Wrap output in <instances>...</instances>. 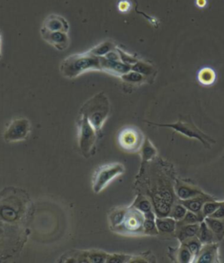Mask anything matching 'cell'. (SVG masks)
<instances>
[{"instance_id": "6da1fadb", "label": "cell", "mask_w": 224, "mask_h": 263, "mask_svg": "<svg viewBox=\"0 0 224 263\" xmlns=\"http://www.w3.org/2000/svg\"><path fill=\"white\" fill-rule=\"evenodd\" d=\"M109 111L110 104L109 98L104 93L100 92L83 105L80 114L82 117L87 118L94 129L98 132L109 117Z\"/></svg>"}, {"instance_id": "7a4b0ae2", "label": "cell", "mask_w": 224, "mask_h": 263, "mask_svg": "<svg viewBox=\"0 0 224 263\" xmlns=\"http://www.w3.org/2000/svg\"><path fill=\"white\" fill-rule=\"evenodd\" d=\"M90 70H102L100 57L91 54H73L61 62L60 71L67 78H74Z\"/></svg>"}, {"instance_id": "3957f363", "label": "cell", "mask_w": 224, "mask_h": 263, "mask_svg": "<svg viewBox=\"0 0 224 263\" xmlns=\"http://www.w3.org/2000/svg\"><path fill=\"white\" fill-rule=\"evenodd\" d=\"M159 127L170 128L173 129L179 133L182 134L184 136L190 137V138H196L199 140L201 143L205 146L207 149L211 148V143H216L215 139L203 133L202 130H199L195 124L193 123L190 118H179L177 123L173 124H152Z\"/></svg>"}, {"instance_id": "277c9868", "label": "cell", "mask_w": 224, "mask_h": 263, "mask_svg": "<svg viewBox=\"0 0 224 263\" xmlns=\"http://www.w3.org/2000/svg\"><path fill=\"white\" fill-rule=\"evenodd\" d=\"M125 171L124 165L119 163L109 164V165L101 166L96 173L94 174L93 191L96 194H98L107 186L110 181L113 180L116 177L122 174Z\"/></svg>"}, {"instance_id": "5b68a950", "label": "cell", "mask_w": 224, "mask_h": 263, "mask_svg": "<svg viewBox=\"0 0 224 263\" xmlns=\"http://www.w3.org/2000/svg\"><path fill=\"white\" fill-rule=\"evenodd\" d=\"M79 146L83 155L89 158L93 153L96 144V131L87 118L81 116L78 123Z\"/></svg>"}, {"instance_id": "8992f818", "label": "cell", "mask_w": 224, "mask_h": 263, "mask_svg": "<svg viewBox=\"0 0 224 263\" xmlns=\"http://www.w3.org/2000/svg\"><path fill=\"white\" fill-rule=\"evenodd\" d=\"M144 214L138 209L131 206L127 208L125 219L119 226L115 232L127 235H141L144 234L143 225H144Z\"/></svg>"}, {"instance_id": "52a82bcc", "label": "cell", "mask_w": 224, "mask_h": 263, "mask_svg": "<svg viewBox=\"0 0 224 263\" xmlns=\"http://www.w3.org/2000/svg\"><path fill=\"white\" fill-rule=\"evenodd\" d=\"M119 143L126 152H137L143 144V136L134 128H125L119 133Z\"/></svg>"}, {"instance_id": "ba28073f", "label": "cell", "mask_w": 224, "mask_h": 263, "mask_svg": "<svg viewBox=\"0 0 224 263\" xmlns=\"http://www.w3.org/2000/svg\"><path fill=\"white\" fill-rule=\"evenodd\" d=\"M30 131V124L25 118L13 120L4 134V139L7 142H17L26 139Z\"/></svg>"}, {"instance_id": "9c48e42d", "label": "cell", "mask_w": 224, "mask_h": 263, "mask_svg": "<svg viewBox=\"0 0 224 263\" xmlns=\"http://www.w3.org/2000/svg\"><path fill=\"white\" fill-rule=\"evenodd\" d=\"M41 34L46 42L52 45L60 51H64L69 45V38L67 32H53L42 27L41 29Z\"/></svg>"}, {"instance_id": "30bf717a", "label": "cell", "mask_w": 224, "mask_h": 263, "mask_svg": "<svg viewBox=\"0 0 224 263\" xmlns=\"http://www.w3.org/2000/svg\"><path fill=\"white\" fill-rule=\"evenodd\" d=\"M13 200H6L3 203H0V220L5 222L16 221L19 217L20 205L13 203Z\"/></svg>"}, {"instance_id": "8fae6325", "label": "cell", "mask_w": 224, "mask_h": 263, "mask_svg": "<svg viewBox=\"0 0 224 263\" xmlns=\"http://www.w3.org/2000/svg\"><path fill=\"white\" fill-rule=\"evenodd\" d=\"M218 250H219V247L217 242L202 245V249L194 261L197 263L219 262Z\"/></svg>"}, {"instance_id": "7c38bea8", "label": "cell", "mask_w": 224, "mask_h": 263, "mask_svg": "<svg viewBox=\"0 0 224 263\" xmlns=\"http://www.w3.org/2000/svg\"><path fill=\"white\" fill-rule=\"evenodd\" d=\"M215 198L209 196L208 194H203L199 196L194 197L189 200H179V202L182 204L183 206L186 207V209L191 212H195L199 216H201L202 218H204L202 215V207L203 205L209 200H214ZM205 219V218H204Z\"/></svg>"}, {"instance_id": "4fadbf2b", "label": "cell", "mask_w": 224, "mask_h": 263, "mask_svg": "<svg viewBox=\"0 0 224 263\" xmlns=\"http://www.w3.org/2000/svg\"><path fill=\"white\" fill-rule=\"evenodd\" d=\"M101 68L103 71L123 76L131 70V65L124 63L121 60H109L105 57H100Z\"/></svg>"}, {"instance_id": "5bb4252c", "label": "cell", "mask_w": 224, "mask_h": 263, "mask_svg": "<svg viewBox=\"0 0 224 263\" xmlns=\"http://www.w3.org/2000/svg\"><path fill=\"white\" fill-rule=\"evenodd\" d=\"M174 192L176 196L179 200H185L194 198V197L199 196L204 194L202 190H200L197 187L194 186L192 184H188L183 181H177L175 183V188Z\"/></svg>"}, {"instance_id": "9a60e30c", "label": "cell", "mask_w": 224, "mask_h": 263, "mask_svg": "<svg viewBox=\"0 0 224 263\" xmlns=\"http://www.w3.org/2000/svg\"><path fill=\"white\" fill-rule=\"evenodd\" d=\"M44 28L48 29L49 31L53 32H68L69 26L67 20L61 16H58L55 14H51L46 18L43 26Z\"/></svg>"}, {"instance_id": "2e32d148", "label": "cell", "mask_w": 224, "mask_h": 263, "mask_svg": "<svg viewBox=\"0 0 224 263\" xmlns=\"http://www.w3.org/2000/svg\"><path fill=\"white\" fill-rule=\"evenodd\" d=\"M200 228V223L196 224H180L176 221V229L174 236L181 243L189 238L195 237L197 235Z\"/></svg>"}, {"instance_id": "e0dca14e", "label": "cell", "mask_w": 224, "mask_h": 263, "mask_svg": "<svg viewBox=\"0 0 224 263\" xmlns=\"http://www.w3.org/2000/svg\"><path fill=\"white\" fill-rule=\"evenodd\" d=\"M151 202L153 204V208L156 214V217H168L171 212L172 205L159 196L158 194H150Z\"/></svg>"}, {"instance_id": "ac0fdd59", "label": "cell", "mask_w": 224, "mask_h": 263, "mask_svg": "<svg viewBox=\"0 0 224 263\" xmlns=\"http://www.w3.org/2000/svg\"><path fill=\"white\" fill-rule=\"evenodd\" d=\"M159 234L162 235H174L176 229V220L171 217H156L155 219Z\"/></svg>"}, {"instance_id": "d6986e66", "label": "cell", "mask_w": 224, "mask_h": 263, "mask_svg": "<svg viewBox=\"0 0 224 263\" xmlns=\"http://www.w3.org/2000/svg\"><path fill=\"white\" fill-rule=\"evenodd\" d=\"M16 230L13 229L12 227L7 225V223H1L0 222V249L2 248L4 250L7 249V246L12 244L14 241H9L8 240H13L18 238V234H16Z\"/></svg>"}, {"instance_id": "ffe728a7", "label": "cell", "mask_w": 224, "mask_h": 263, "mask_svg": "<svg viewBox=\"0 0 224 263\" xmlns=\"http://www.w3.org/2000/svg\"><path fill=\"white\" fill-rule=\"evenodd\" d=\"M204 221L207 223L208 228L211 229L215 235L216 241H221L224 238V219H215L211 217H206Z\"/></svg>"}, {"instance_id": "44dd1931", "label": "cell", "mask_w": 224, "mask_h": 263, "mask_svg": "<svg viewBox=\"0 0 224 263\" xmlns=\"http://www.w3.org/2000/svg\"><path fill=\"white\" fill-rule=\"evenodd\" d=\"M196 236L202 242V245L217 242L215 235L213 234L211 229L208 228V226L207 225V223L204 220L200 223V228H199V231Z\"/></svg>"}, {"instance_id": "7402d4cb", "label": "cell", "mask_w": 224, "mask_h": 263, "mask_svg": "<svg viewBox=\"0 0 224 263\" xmlns=\"http://www.w3.org/2000/svg\"><path fill=\"white\" fill-rule=\"evenodd\" d=\"M155 219H156V214L154 213V211L147 212V213H144V225H143L144 235H159V231H158Z\"/></svg>"}, {"instance_id": "603a6c76", "label": "cell", "mask_w": 224, "mask_h": 263, "mask_svg": "<svg viewBox=\"0 0 224 263\" xmlns=\"http://www.w3.org/2000/svg\"><path fill=\"white\" fill-rule=\"evenodd\" d=\"M157 153V151L154 148V145L151 143L149 139H145L144 143L141 146V157H142V166L144 163L154 159Z\"/></svg>"}, {"instance_id": "cb8c5ba5", "label": "cell", "mask_w": 224, "mask_h": 263, "mask_svg": "<svg viewBox=\"0 0 224 263\" xmlns=\"http://www.w3.org/2000/svg\"><path fill=\"white\" fill-rule=\"evenodd\" d=\"M115 49L116 45L114 44V42L107 41V42H103L101 44L97 45L96 47L92 48L90 52L91 54H95L97 57H103L108 53L112 51V50H115Z\"/></svg>"}, {"instance_id": "d4e9b609", "label": "cell", "mask_w": 224, "mask_h": 263, "mask_svg": "<svg viewBox=\"0 0 224 263\" xmlns=\"http://www.w3.org/2000/svg\"><path fill=\"white\" fill-rule=\"evenodd\" d=\"M132 207H134L138 211H140L143 213H147L153 211V204L151 202V200H148L146 197L142 196V195H138L136 200H135L134 203L132 205Z\"/></svg>"}, {"instance_id": "484cf974", "label": "cell", "mask_w": 224, "mask_h": 263, "mask_svg": "<svg viewBox=\"0 0 224 263\" xmlns=\"http://www.w3.org/2000/svg\"><path fill=\"white\" fill-rule=\"evenodd\" d=\"M181 245L185 246L190 251V253L193 254V256H194L195 259L198 255L202 247V243L200 241L197 236L189 238L186 241L181 242Z\"/></svg>"}, {"instance_id": "4316f807", "label": "cell", "mask_w": 224, "mask_h": 263, "mask_svg": "<svg viewBox=\"0 0 224 263\" xmlns=\"http://www.w3.org/2000/svg\"><path fill=\"white\" fill-rule=\"evenodd\" d=\"M126 211H127V208H119V209L114 210L110 213L109 221H110L112 229H114V230L116 229H118L119 226L121 225L123 221H124L125 214H126Z\"/></svg>"}, {"instance_id": "83f0119b", "label": "cell", "mask_w": 224, "mask_h": 263, "mask_svg": "<svg viewBox=\"0 0 224 263\" xmlns=\"http://www.w3.org/2000/svg\"><path fill=\"white\" fill-rule=\"evenodd\" d=\"M88 262L102 263L106 262L109 254L103 251L90 250L86 251Z\"/></svg>"}, {"instance_id": "f1b7e54d", "label": "cell", "mask_w": 224, "mask_h": 263, "mask_svg": "<svg viewBox=\"0 0 224 263\" xmlns=\"http://www.w3.org/2000/svg\"><path fill=\"white\" fill-rule=\"evenodd\" d=\"M200 83L203 85H211L215 80V73L211 68H203L198 74Z\"/></svg>"}, {"instance_id": "f546056e", "label": "cell", "mask_w": 224, "mask_h": 263, "mask_svg": "<svg viewBox=\"0 0 224 263\" xmlns=\"http://www.w3.org/2000/svg\"><path fill=\"white\" fill-rule=\"evenodd\" d=\"M131 70L143 74L144 77H149V76L154 73V67L150 64L138 60L136 63L131 66Z\"/></svg>"}, {"instance_id": "4dcf8cb0", "label": "cell", "mask_w": 224, "mask_h": 263, "mask_svg": "<svg viewBox=\"0 0 224 263\" xmlns=\"http://www.w3.org/2000/svg\"><path fill=\"white\" fill-rule=\"evenodd\" d=\"M186 212H188V209L186 207L178 201L177 203L173 204L169 217L175 219L176 221H179L184 218V216L186 215Z\"/></svg>"}, {"instance_id": "1f68e13d", "label": "cell", "mask_w": 224, "mask_h": 263, "mask_svg": "<svg viewBox=\"0 0 224 263\" xmlns=\"http://www.w3.org/2000/svg\"><path fill=\"white\" fill-rule=\"evenodd\" d=\"M176 258L177 260L181 263L192 262L194 261L193 259H195L193 254L190 253V251L183 245H181L179 249L177 250Z\"/></svg>"}, {"instance_id": "d6a6232c", "label": "cell", "mask_w": 224, "mask_h": 263, "mask_svg": "<svg viewBox=\"0 0 224 263\" xmlns=\"http://www.w3.org/2000/svg\"><path fill=\"white\" fill-rule=\"evenodd\" d=\"M121 79L125 82V83H143L144 81V77L143 74L138 73V72H135V71H129L128 73H125L121 76Z\"/></svg>"}, {"instance_id": "836d02e7", "label": "cell", "mask_w": 224, "mask_h": 263, "mask_svg": "<svg viewBox=\"0 0 224 263\" xmlns=\"http://www.w3.org/2000/svg\"><path fill=\"white\" fill-rule=\"evenodd\" d=\"M222 203H223V201L219 202L215 200L207 201L202 207V215L204 218L211 215L212 213H214L217 210L218 207L221 206Z\"/></svg>"}, {"instance_id": "e575fe53", "label": "cell", "mask_w": 224, "mask_h": 263, "mask_svg": "<svg viewBox=\"0 0 224 263\" xmlns=\"http://www.w3.org/2000/svg\"><path fill=\"white\" fill-rule=\"evenodd\" d=\"M203 220H204V218H202L195 212L188 210L186 215L184 216V218L181 220L177 222L180 223V224H196V223H201Z\"/></svg>"}, {"instance_id": "d590c367", "label": "cell", "mask_w": 224, "mask_h": 263, "mask_svg": "<svg viewBox=\"0 0 224 263\" xmlns=\"http://www.w3.org/2000/svg\"><path fill=\"white\" fill-rule=\"evenodd\" d=\"M131 256L126 255V254H109V256L107 258L106 262L109 263H125L130 262Z\"/></svg>"}, {"instance_id": "8d00e7d4", "label": "cell", "mask_w": 224, "mask_h": 263, "mask_svg": "<svg viewBox=\"0 0 224 263\" xmlns=\"http://www.w3.org/2000/svg\"><path fill=\"white\" fill-rule=\"evenodd\" d=\"M116 50L119 53V57H120V60H121L122 62L132 66L133 64L136 63V62L138 61L137 58L133 57V56H131L130 54H126L125 52L121 50L120 48H116Z\"/></svg>"}, {"instance_id": "74e56055", "label": "cell", "mask_w": 224, "mask_h": 263, "mask_svg": "<svg viewBox=\"0 0 224 263\" xmlns=\"http://www.w3.org/2000/svg\"><path fill=\"white\" fill-rule=\"evenodd\" d=\"M211 218L215 219H224V201L221 206L218 207L217 210L214 213H212L211 215L208 216Z\"/></svg>"}, {"instance_id": "f35d334b", "label": "cell", "mask_w": 224, "mask_h": 263, "mask_svg": "<svg viewBox=\"0 0 224 263\" xmlns=\"http://www.w3.org/2000/svg\"><path fill=\"white\" fill-rule=\"evenodd\" d=\"M103 57H105L106 59H108L109 60H120V57H119V53L117 50H112V51L109 52L108 54H106L105 56H103Z\"/></svg>"}, {"instance_id": "ab89813d", "label": "cell", "mask_w": 224, "mask_h": 263, "mask_svg": "<svg viewBox=\"0 0 224 263\" xmlns=\"http://www.w3.org/2000/svg\"><path fill=\"white\" fill-rule=\"evenodd\" d=\"M197 5L199 7H203L205 5V0H197Z\"/></svg>"}, {"instance_id": "60d3db41", "label": "cell", "mask_w": 224, "mask_h": 263, "mask_svg": "<svg viewBox=\"0 0 224 263\" xmlns=\"http://www.w3.org/2000/svg\"><path fill=\"white\" fill-rule=\"evenodd\" d=\"M1 35H2V33L0 32V59L2 57V54H1Z\"/></svg>"}]
</instances>
